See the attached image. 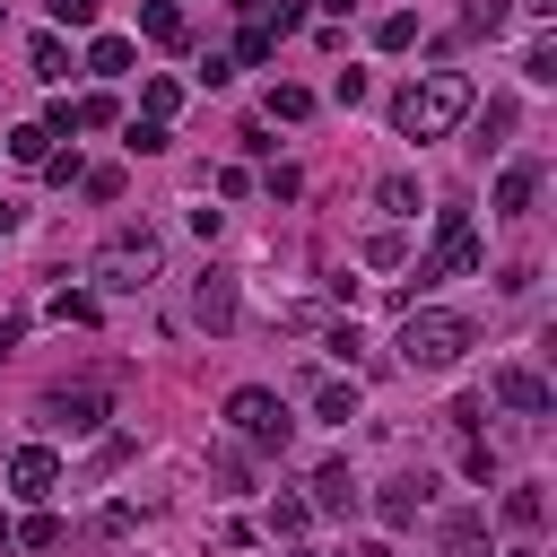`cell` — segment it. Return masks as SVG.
Segmentation results:
<instances>
[{
    "instance_id": "cell-1",
    "label": "cell",
    "mask_w": 557,
    "mask_h": 557,
    "mask_svg": "<svg viewBox=\"0 0 557 557\" xmlns=\"http://www.w3.org/2000/svg\"><path fill=\"white\" fill-rule=\"evenodd\" d=\"M461 113H470V78H461V70H435V78L400 87V104H392L400 139H444V131H453Z\"/></svg>"
},
{
    "instance_id": "cell-2",
    "label": "cell",
    "mask_w": 557,
    "mask_h": 557,
    "mask_svg": "<svg viewBox=\"0 0 557 557\" xmlns=\"http://www.w3.org/2000/svg\"><path fill=\"white\" fill-rule=\"evenodd\" d=\"M470 339H479V331H470L461 313H444V305H426V313H418V305H409V322H400V339H392V348H400V366H409V374H444V366H461V348H470Z\"/></svg>"
},
{
    "instance_id": "cell-3",
    "label": "cell",
    "mask_w": 557,
    "mask_h": 557,
    "mask_svg": "<svg viewBox=\"0 0 557 557\" xmlns=\"http://www.w3.org/2000/svg\"><path fill=\"white\" fill-rule=\"evenodd\" d=\"M157 261H165V252H157V235H148V226H122L113 244H96L87 278H96V287H113V296H131V287H148V278H157Z\"/></svg>"
},
{
    "instance_id": "cell-4",
    "label": "cell",
    "mask_w": 557,
    "mask_h": 557,
    "mask_svg": "<svg viewBox=\"0 0 557 557\" xmlns=\"http://www.w3.org/2000/svg\"><path fill=\"white\" fill-rule=\"evenodd\" d=\"M226 426H235L252 453H287V435H296V426H287V400H278L270 383H244V392L226 400Z\"/></svg>"
},
{
    "instance_id": "cell-5",
    "label": "cell",
    "mask_w": 557,
    "mask_h": 557,
    "mask_svg": "<svg viewBox=\"0 0 557 557\" xmlns=\"http://www.w3.org/2000/svg\"><path fill=\"white\" fill-rule=\"evenodd\" d=\"M479 261H487V252H479V235H470V209H444V226H435V261H418L409 278L435 287L444 270H479Z\"/></svg>"
},
{
    "instance_id": "cell-6",
    "label": "cell",
    "mask_w": 557,
    "mask_h": 557,
    "mask_svg": "<svg viewBox=\"0 0 557 557\" xmlns=\"http://www.w3.org/2000/svg\"><path fill=\"white\" fill-rule=\"evenodd\" d=\"M44 426L52 435H96L104 426V392H44Z\"/></svg>"
},
{
    "instance_id": "cell-7",
    "label": "cell",
    "mask_w": 557,
    "mask_h": 557,
    "mask_svg": "<svg viewBox=\"0 0 557 557\" xmlns=\"http://www.w3.org/2000/svg\"><path fill=\"white\" fill-rule=\"evenodd\" d=\"M426 496H435V479H426V470H400V479H383V496H374V513H383L392 531H409V522L426 513Z\"/></svg>"
},
{
    "instance_id": "cell-8",
    "label": "cell",
    "mask_w": 557,
    "mask_h": 557,
    "mask_svg": "<svg viewBox=\"0 0 557 557\" xmlns=\"http://www.w3.org/2000/svg\"><path fill=\"white\" fill-rule=\"evenodd\" d=\"M191 322L200 331H226L235 322V270H200L191 278Z\"/></svg>"
},
{
    "instance_id": "cell-9",
    "label": "cell",
    "mask_w": 557,
    "mask_h": 557,
    "mask_svg": "<svg viewBox=\"0 0 557 557\" xmlns=\"http://www.w3.org/2000/svg\"><path fill=\"white\" fill-rule=\"evenodd\" d=\"M52 479H61V453H52V444L9 453V487H17V496H52Z\"/></svg>"
},
{
    "instance_id": "cell-10",
    "label": "cell",
    "mask_w": 557,
    "mask_h": 557,
    "mask_svg": "<svg viewBox=\"0 0 557 557\" xmlns=\"http://www.w3.org/2000/svg\"><path fill=\"white\" fill-rule=\"evenodd\" d=\"M531 200H540V165L522 157V165L496 174V200H487V209H496V218H531Z\"/></svg>"
},
{
    "instance_id": "cell-11",
    "label": "cell",
    "mask_w": 557,
    "mask_h": 557,
    "mask_svg": "<svg viewBox=\"0 0 557 557\" xmlns=\"http://www.w3.org/2000/svg\"><path fill=\"white\" fill-rule=\"evenodd\" d=\"M496 400H505L513 418H548V383H540L531 366H505V374H496Z\"/></svg>"
},
{
    "instance_id": "cell-12",
    "label": "cell",
    "mask_w": 557,
    "mask_h": 557,
    "mask_svg": "<svg viewBox=\"0 0 557 557\" xmlns=\"http://www.w3.org/2000/svg\"><path fill=\"white\" fill-rule=\"evenodd\" d=\"M313 505H322V513H357V479H348V461H322V470H313Z\"/></svg>"
},
{
    "instance_id": "cell-13",
    "label": "cell",
    "mask_w": 557,
    "mask_h": 557,
    "mask_svg": "<svg viewBox=\"0 0 557 557\" xmlns=\"http://www.w3.org/2000/svg\"><path fill=\"white\" fill-rule=\"evenodd\" d=\"M444 557H487V513H444Z\"/></svg>"
},
{
    "instance_id": "cell-14",
    "label": "cell",
    "mask_w": 557,
    "mask_h": 557,
    "mask_svg": "<svg viewBox=\"0 0 557 557\" xmlns=\"http://www.w3.org/2000/svg\"><path fill=\"white\" fill-rule=\"evenodd\" d=\"M139 35H148V44H165V52H174V44H183V35H191V26H183V9H174V0H148V9H139Z\"/></svg>"
},
{
    "instance_id": "cell-15",
    "label": "cell",
    "mask_w": 557,
    "mask_h": 557,
    "mask_svg": "<svg viewBox=\"0 0 557 557\" xmlns=\"http://www.w3.org/2000/svg\"><path fill=\"white\" fill-rule=\"evenodd\" d=\"M87 70H96V78H122V70H131V35H96V44H87Z\"/></svg>"
},
{
    "instance_id": "cell-16",
    "label": "cell",
    "mask_w": 557,
    "mask_h": 557,
    "mask_svg": "<svg viewBox=\"0 0 557 557\" xmlns=\"http://www.w3.org/2000/svg\"><path fill=\"white\" fill-rule=\"evenodd\" d=\"M505 522H513V531H540V522H548V496H540V487H505Z\"/></svg>"
},
{
    "instance_id": "cell-17",
    "label": "cell",
    "mask_w": 557,
    "mask_h": 557,
    "mask_svg": "<svg viewBox=\"0 0 557 557\" xmlns=\"http://www.w3.org/2000/svg\"><path fill=\"white\" fill-rule=\"evenodd\" d=\"M26 61H35V78H70V44H61V35H35Z\"/></svg>"
},
{
    "instance_id": "cell-18",
    "label": "cell",
    "mask_w": 557,
    "mask_h": 557,
    "mask_svg": "<svg viewBox=\"0 0 557 557\" xmlns=\"http://www.w3.org/2000/svg\"><path fill=\"white\" fill-rule=\"evenodd\" d=\"M9 157H17V165H44V157H52V131H44V122H17V131H9Z\"/></svg>"
},
{
    "instance_id": "cell-19",
    "label": "cell",
    "mask_w": 557,
    "mask_h": 557,
    "mask_svg": "<svg viewBox=\"0 0 557 557\" xmlns=\"http://www.w3.org/2000/svg\"><path fill=\"white\" fill-rule=\"evenodd\" d=\"M374 200H383L392 218H418V174H383V183H374Z\"/></svg>"
},
{
    "instance_id": "cell-20",
    "label": "cell",
    "mask_w": 557,
    "mask_h": 557,
    "mask_svg": "<svg viewBox=\"0 0 557 557\" xmlns=\"http://www.w3.org/2000/svg\"><path fill=\"white\" fill-rule=\"evenodd\" d=\"M313 418L348 426V418H357V383H322V392H313Z\"/></svg>"
},
{
    "instance_id": "cell-21",
    "label": "cell",
    "mask_w": 557,
    "mask_h": 557,
    "mask_svg": "<svg viewBox=\"0 0 557 557\" xmlns=\"http://www.w3.org/2000/svg\"><path fill=\"white\" fill-rule=\"evenodd\" d=\"M61 540H70V531H61V513H26V522H17V548H44V557H52Z\"/></svg>"
},
{
    "instance_id": "cell-22",
    "label": "cell",
    "mask_w": 557,
    "mask_h": 557,
    "mask_svg": "<svg viewBox=\"0 0 557 557\" xmlns=\"http://www.w3.org/2000/svg\"><path fill=\"white\" fill-rule=\"evenodd\" d=\"M122 148H131V157H165V148H174V139H165V122H157V113H139V122H131V139H122Z\"/></svg>"
},
{
    "instance_id": "cell-23",
    "label": "cell",
    "mask_w": 557,
    "mask_h": 557,
    "mask_svg": "<svg viewBox=\"0 0 557 557\" xmlns=\"http://www.w3.org/2000/svg\"><path fill=\"white\" fill-rule=\"evenodd\" d=\"M305 522H313V505H305V496H270V531H278V540H296Z\"/></svg>"
},
{
    "instance_id": "cell-24",
    "label": "cell",
    "mask_w": 557,
    "mask_h": 557,
    "mask_svg": "<svg viewBox=\"0 0 557 557\" xmlns=\"http://www.w3.org/2000/svg\"><path fill=\"white\" fill-rule=\"evenodd\" d=\"M505 17H513V0H470V9H461V35H496Z\"/></svg>"
},
{
    "instance_id": "cell-25",
    "label": "cell",
    "mask_w": 557,
    "mask_h": 557,
    "mask_svg": "<svg viewBox=\"0 0 557 557\" xmlns=\"http://www.w3.org/2000/svg\"><path fill=\"white\" fill-rule=\"evenodd\" d=\"M374 44H383V52H409V44H418V17H409V9H392V17L374 26Z\"/></svg>"
},
{
    "instance_id": "cell-26",
    "label": "cell",
    "mask_w": 557,
    "mask_h": 557,
    "mask_svg": "<svg viewBox=\"0 0 557 557\" xmlns=\"http://www.w3.org/2000/svg\"><path fill=\"white\" fill-rule=\"evenodd\" d=\"M261 104H270V122H305V113H313V96H305V87H270Z\"/></svg>"
},
{
    "instance_id": "cell-27",
    "label": "cell",
    "mask_w": 557,
    "mask_h": 557,
    "mask_svg": "<svg viewBox=\"0 0 557 557\" xmlns=\"http://www.w3.org/2000/svg\"><path fill=\"white\" fill-rule=\"evenodd\" d=\"M366 261H374V270H400V261H409V244H400V226H383V235H366Z\"/></svg>"
},
{
    "instance_id": "cell-28",
    "label": "cell",
    "mask_w": 557,
    "mask_h": 557,
    "mask_svg": "<svg viewBox=\"0 0 557 557\" xmlns=\"http://www.w3.org/2000/svg\"><path fill=\"white\" fill-rule=\"evenodd\" d=\"M270 52H278V35H270V26H244V44H235V61H244V70H261Z\"/></svg>"
},
{
    "instance_id": "cell-29",
    "label": "cell",
    "mask_w": 557,
    "mask_h": 557,
    "mask_svg": "<svg viewBox=\"0 0 557 557\" xmlns=\"http://www.w3.org/2000/svg\"><path fill=\"white\" fill-rule=\"evenodd\" d=\"M522 78H531V87H557V44H531V52H522Z\"/></svg>"
},
{
    "instance_id": "cell-30",
    "label": "cell",
    "mask_w": 557,
    "mask_h": 557,
    "mask_svg": "<svg viewBox=\"0 0 557 557\" xmlns=\"http://www.w3.org/2000/svg\"><path fill=\"white\" fill-rule=\"evenodd\" d=\"M104 122H113V96H78L70 104V131H104Z\"/></svg>"
},
{
    "instance_id": "cell-31",
    "label": "cell",
    "mask_w": 557,
    "mask_h": 557,
    "mask_svg": "<svg viewBox=\"0 0 557 557\" xmlns=\"http://www.w3.org/2000/svg\"><path fill=\"white\" fill-rule=\"evenodd\" d=\"M52 322H70V331H87V322H96V296H70V287H61V296H52Z\"/></svg>"
},
{
    "instance_id": "cell-32",
    "label": "cell",
    "mask_w": 557,
    "mask_h": 557,
    "mask_svg": "<svg viewBox=\"0 0 557 557\" xmlns=\"http://www.w3.org/2000/svg\"><path fill=\"white\" fill-rule=\"evenodd\" d=\"M322 348H331L339 366H357V348H366V331H357V322H331V331H322Z\"/></svg>"
},
{
    "instance_id": "cell-33",
    "label": "cell",
    "mask_w": 557,
    "mask_h": 557,
    "mask_svg": "<svg viewBox=\"0 0 557 557\" xmlns=\"http://www.w3.org/2000/svg\"><path fill=\"white\" fill-rule=\"evenodd\" d=\"M209 470H218V479H226V487H252V461H244V453H235V444H218V453H209Z\"/></svg>"
},
{
    "instance_id": "cell-34",
    "label": "cell",
    "mask_w": 557,
    "mask_h": 557,
    "mask_svg": "<svg viewBox=\"0 0 557 557\" xmlns=\"http://www.w3.org/2000/svg\"><path fill=\"white\" fill-rule=\"evenodd\" d=\"M139 104H148V113H157V122H165V113H174V104H183V87H174V78H148V87H139Z\"/></svg>"
},
{
    "instance_id": "cell-35",
    "label": "cell",
    "mask_w": 557,
    "mask_h": 557,
    "mask_svg": "<svg viewBox=\"0 0 557 557\" xmlns=\"http://www.w3.org/2000/svg\"><path fill=\"white\" fill-rule=\"evenodd\" d=\"M78 183H87V200H122V165H87Z\"/></svg>"
},
{
    "instance_id": "cell-36",
    "label": "cell",
    "mask_w": 557,
    "mask_h": 557,
    "mask_svg": "<svg viewBox=\"0 0 557 557\" xmlns=\"http://www.w3.org/2000/svg\"><path fill=\"white\" fill-rule=\"evenodd\" d=\"M78 174H87V165H78V148H70V157H61V148H52V157H44V183H61V191H70V183H78Z\"/></svg>"
},
{
    "instance_id": "cell-37",
    "label": "cell",
    "mask_w": 557,
    "mask_h": 557,
    "mask_svg": "<svg viewBox=\"0 0 557 557\" xmlns=\"http://www.w3.org/2000/svg\"><path fill=\"white\" fill-rule=\"evenodd\" d=\"M104 0H52V26H96Z\"/></svg>"
},
{
    "instance_id": "cell-38",
    "label": "cell",
    "mask_w": 557,
    "mask_h": 557,
    "mask_svg": "<svg viewBox=\"0 0 557 557\" xmlns=\"http://www.w3.org/2000/svg\"><path fill=\"white\" fill-rule=\"evenodd\" d=\"M461 470H470L479 487H496V453H487V444H470V453H461Z\"/></svg>"
},
{
    "instance_id": "cell-39",
    "label": "cell",
    "mask_w": 557,
    "mask_h": 557,
    "mask_svg": "<svg viewBox=\"0 0 557 557\" xmlns=\"http://www.w3.org/2000/svg\"><path fill=\"white\" fill-rule=\"evenodd\" d=\"M26 339V313H0V348H17Z\"/></svg>"
},
{
    "instance_id": "cell-40",
    "label": "cell",
    "mask_w": 557,
    "mask_h": 557,
    "mask_svg": "<svg viewBox=\"0 0 557 557\" xmlns=\"http://www.w3.org/2000/svg\"><path fill=\"white\" fill-rule=\"evenodd\" d=\"M17 218H26V209H17V200H0V235H9V226H17Z\"/></svg>"
},
{
    "instance_id": "cell-41",
    "label": "cell",
    "mask_w": 557,
    "mask_h": 557,
    "mask_svg": "<svg viewBox=\"0 0 557 557\" xmlns=\"http://www.w3.org/2000/svg\"><path fill=\"white\" fill-rule=\"evenodd\" d=\"M348 557H392V548H383V540H357V548H348Z\"/></svg>"
},
{
    "instance_id": "cell-42",
    "label": "cell",
    "mask_w": 557,
    "mask_h": 557,
    "mask_svg": "<svg viewBox=\"0 0 557 557\" xmlns=\"http://www.w3.org/2000/svg\"><path fill=\"white\" fill-rule=\"evenodd\" d=\"M522 9H531V17H557V0H522Z\"/></svg>"
},
{
    "instance_id": "cell-43",
    "label": "cell",
    "mask_w": 557,
    "mask_h": 557,
    "mask_svg": "<svg viewBox=\"0 0 557 557\" xmlns=\"http://www.w3.org/2000/svg\"><path fill=\"white\" fill-rule=\"evenodd\" d=\"M0 557H17V531H9V522H0Z\"/></svg>"
}]
</instances>
